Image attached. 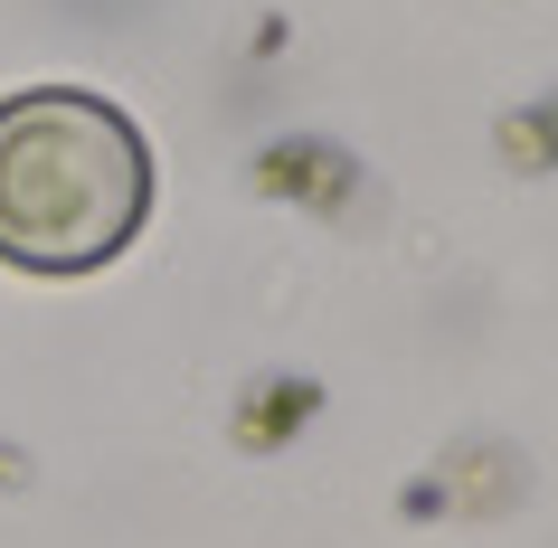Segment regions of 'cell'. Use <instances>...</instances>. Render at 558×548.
<instances>
[{
  "instance_id": "cell-1",
  "label": "cell",
  "mask_w": 558,
  "mask_h": 548,
  "mask_svg": "<svg viewBox=\"0 0 558 548\" xmlns=\"http://www.w3.org/2000/svg\"><path fill=\"white\" fill-rule=\"evenodd\" d=\"M143 123L86 86H29L0 105V256L29 275H95L143 236Z\"/></svg>"
}]
</instances>
